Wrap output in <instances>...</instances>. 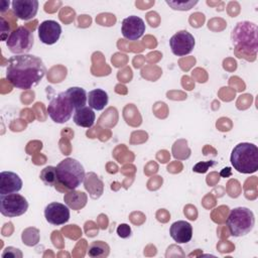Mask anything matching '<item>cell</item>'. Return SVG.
<instances>
[{"instance_id": "obj_1", "label": "cell", "mask_w": 258, "mask_h": 258, "mask_svg": "<svg viewBox=\"0 0 258 258\" xmlns=\"http://www.w3.org/2000/svg\"><path fill=\"white\" fill-rule=\"evenodd\" d=\"M46 73L42 59L33 54H16L8 59L6 80L15 88L28 90L39 84Z\"/></svg>"}, {"instance_id": "obj_2", "label": "cell", "mask_w": 258, "mask_h": 258, "mask_svg": "<svg viewBox=\"0 0 258 258\" xmlns=\"http://www.w3.org/2000/svg\"><path fill=\"white\" fill-rule=\"evenodd\" d=\"M230 161L240 173H253L258 169V147L249 142L237 144L231 153Z\"/></svg>"}, {"instance_id": "obj_3", "label": "cell", "mask_w": 258, "mask_h": 258, "mask_svg": "<svg viewBox=\"0 0 258 258\" xmlns=\"http://www.w3.org/2000/svg\"><path fill=\"white\" fill-rule=\"evenodd\" d=\"M257 25L250 21H240L232 31V42L237 50L246 54L256 55L257 45Z\"/></svg>"}, {"instance_id": "obj_4", "label": "cell", "mask_w": 258, "mask_h": 258, "mask_svg": "<svg viewBox=\"0 0 258 258\" xmlns=\"http://www.w3.org/2000/svg\"><path fill=\"white\" fill-rule=\"evenodd\" d=\"M58 183L69 189H76L85 178L84 166L75 158L67 157L56 165Z\"/></svg>"}, {"instance_id": "obj_5", "label": "cell", "mask_w": 258, "mask_h": 258, "mask_svg": "<svg viewBox=\"0 0 258 258\" xmlns=\"http://www.w3.org/2000/svg\"><path fill=\"white\" fill-rule=\"evenodd\" d=\"M226 224L231 236L242 237L250 233L254 228L255 216L250 209L237 207L231 210Z\"/></svg>"}, {"instance_id": "obj_6", "label": "cell", "mask_w": 258, "mask_h": 258, "mask_svg": "<svg viewBox=\"0 0 258 258\" xmlns=\"http://www.w3.org/2000/svg\"><path fill=\"white\" fill-rule=\"evenodd\" d=\"M74 110L75 108L66 92H61L53 97L47 106L48 116L53 122L58 124L68 122L72 118Z\"/></svg>"}, {"instance_id": "obj_7", "label": "cell", "mask_w": 258, "mask_h": 258, "mask_svg": "<svg viewBox=\"0 0 258 258\" xmlns=\"http://www.w3.org/2000/svg\"><path fill=\"white\" fill-rule=\"evenodd\" d=\"M34 43L33 33L24 26H18L9 34L6 40L8 49L16 54H27Z\"/></svg>"}, {"instance_id": "obj_8", "label": "cell", "mask_w": 258, "mask_h": 258, "mask_svg": "<svg viewBox=\"0 0 258 258\" xmlns=\"http://www.w3.org/2000/svg\"><path fill=\"white\" fill-rule=\"evenodd\" d=\"M28 209L27 200L17 194L0 195V212L4 217L15 218L26 213Z\"/></svg>"}, {"instance_id": "obj_9", "label": "cell", "mask_w": 258, "mask_h": 258, "mask_svg": "<svg viewBox=\"0 0 258 258\" xmlns=\"http://www.w3.org/2000/svg\"><path fill=\"white\" fill-rule=\"evenodd\" d=\"M169 45L174 55L183 56L192 51L196 40L191 33L186 30H180L170 37Z\"/></svg>"}, {"instance_id": "obj_10", "label": "cell", "mask_w": 258, "mask_h": 258, "mask_svg": "<svg viewBox=\"0 0 258 258\" xmlns=\"http://www.w3.org/2000/svg\"><path fill=\"white\" fill-rule=\"evenodd\" d=\"M70 209L67 205L52 202L48 204L44 209V217L45 220L53 225V226H60L66 224L70 220Z\"/></svg>"}, {"instance_id": "obj_11", "label": "cell", "mask_w": 258, "mask_h": 258, "mask_svg": "<svg viewBox=\"0 0 258 258\" xmlns=\"http://www.w3.org/2000/svg\"><path fill=\"white\" fill-rule=\"evenodd\" d=\"M121 32L124 38L128 40H137L145 32V23L139 16H128L122 21Z\"/></svg>"}, {"instance_id": "obj_12", "label": "cell", "mask_w": 258, "mask_h": 258, "mask_svg": "<svg viewBox=\"0 0 258 258\" xmlns=\"http://www.w3.org/2000/svg\"><path fill=\"white\" fill-rule=\"evenodd\" d=\"M38 37L40 41L44 44L51 45L54 44L60 37L61 26L55 20H44L42 21L37 28Z\"/></svg>"}, {"instance_id": "obj_13", "label": "cell", "mask_w": 258, "mask_h": 258, "mask_svg": "<svg viewBox=\"0 0 258 258\" xmlns=\"http://www.w3.org/2000/svg\"><path fill=\"white\" fill-rule=\"evenodd\" d=\"M11 8L14 15L21 20L32 19L38 11L37 0H13Z\"/></svg>"}, {"instance_id": "obj_14", "label": "cell", "mask_w": 258, "mask_h": 258, "mask_svg": "<svg viewBox=\"0 0 258 258\" xmlns=\"http://www.w3.org/2000/svg\"><path fill=\"white\" fill-rule=\"evenodd\" d=\"M23 182L20 176L13 171H1L0 173V195L18 192Z\"/></svg>"}, {"instance_id": "obj_15", "label": "cell", "mask_w": 258, "mask_h": 258, "mask_svg": "<svg viewBox=\"0 0 258 258\" xmlns=\"http://www.w3.org/2000/svg\"><path fill=\"white\" fill-rule=\"evenodd\" d=\"M170 237L178 244L187 243L192 238V227L186 221H176L169 228Z\"/></svg>"}, {"instance_id": "obj_16", "label": "cell", "mask_w": 258, "mask_h": 258, "mask_svg": "<svg viewBox=\"0 0 258 258\" xmlns=\"http://www.w3.org/2000/svg\"><path fill=\"white\" fill-rule=\"evenodd\" d=\"M84 186L94 200L99 199L104 191V183L94 172H88L84 178Z\"/></svg>"}, {"instance_id": "obj_17", "label": "cell", "mask_w": 258, "mask_h": 258, "mask_svg": "<svg viewBox=\"0 0 258 258\" xmlns=\"http://www.w3.org/2000/svg\"><path fill=\"white\" fill-rule=\"evenodd\" d=\"M96 115L92 108L85 106L76 110L74 114V122L76 125L84 128H90L94 125Z\"/></svg>"}, {"instance_id": "obj_18", "label": "cell", "mask_w": 258, "mask_h": 258, "mask_svg": "<svg viewBox=\"0 0 258 258\" xmlns=\"http://www.w3.org/2000/svg\"><path fill=\"white\" fill-rule=\"evenodd\" d=\"M109 97L107 92L102 89H94L88 94L89 107L96 111L103 110L108 105Z\"/></svg>"}, {"instance_id": "obj_19", "label": "cell", "mask_w": 258, "mask_h": 258, "mask_svg": "<svg viewBox=\"0 0 258 258\" xmlns=\"http://www.w3.org/2000/svg\"><path fill=\"white\" fill-rule=\"evenodd\" d=\"M63 201H64V204L69 208H71L75 211H79V210L83 209L86 206L87 201H88V197L83 191L71 189V191H69L64 195Z\"/></svg>"}, {"instance_id": "obj_20", "label": "cell", "mask_w": 258, "mask_h": 258, "mask_svg": "<svg viewBox=\"0 0 258 258\" xmlns=\"http://www.w3.org/2000/svg\"><path fill=\"white\" fill-rule=\"evenodd\" d=\"M64 92L70 98L75 110L86 106V103L88 101V94L85 89L81 87H71Z\"/></svg>"}, {"instance_id": "obj_21", "label": "cell", "mask_w": 258, "mask_h": 258, "mask_svg": "<svg viewBox=\"0 0 258 258\" xmlns=\"http://www.w3.org/2000/svg\"><path fill=\"white\" fill-rule=\"evenodd\" d=\"M87 253L92 258H105L110 254V247L106 242L94 241L89 245Z\"/></svg>"}, {"instance_id": "obj_22", "label": "cell", "mask_w": 258, "mask_h": 258, "mask_svg": "<svg viewBox=\"0 0 258 258\" xmlns=\"http://www.w3.org/2000/svg\"><path fill=\"white\" fill-rule=\"evenodd\" d=\"M40 179L42 182L47 185V186H54L56 182H58L57 179V172H56V167L48 165L44 167L39 174Z\"/></svg>"}, {"instance_id": "obj_23", "label": "cell", "mask_w": 258, "mask_h": 258, "mask_svg": "<svg viewBox=\"0 0 258 258\" xmlns=\"http://www.w3.org/2000/svg\"><path fill=\"white\" fill-rule=\"evenodd\" d=\"M165 3L174 10H189L196 4H198V1L197 0L196 1H168V0H166Z\"/></svg>"}, {"instance_id": "obj_24", "label": "cell", "mask_w": 258, "mask_h": 258, "mask_svg": "<svg viewBox=\"0 0 258 258\" xmlns=\"http://www.w3.org/2000/svg\"><path fill=\"white\" fill-rule=\"evenodd\" d=\"M216 164L215 160H208V161H200L198 162L194 167L192 170L195 172H199V173H204L206 172L210 167L214 166Z\"/></svg>"}, {"instance_id": "obj_25", "label": "cell", "mask_w": 258, "mask_h": 258, "mask_svg": "<svg viewBox=\"0 0 258 258\" xmlns=\"http://www.w3.org/2000/svg\"><path fill=\"white\" fill-rule=\"evenodd\" d=\"M118 236L122 239H127L131 236L132 234V230H131V227L128 225V224H120L118 227H117V230H116Z\"/></svg>"}, {"instance_id": "obj_26", "label": "cell", "mask_w": 258, "mask_h": 258, "mask_svg": "<svg viewBox=\"0 0 258 258\" xmlns=\"http://www.w3.org/2000/svg\"><path fill=\"white\" fill-rule=\"evenodd\" d=\"M0 21H1V40L4 41V40H7L8 38V34H10V27L9 25L7 24V22L5 21V19L3 18V16L0 17Z\"/></svg>"}, {"instance_id": "obj_27", "label": "cell", "mask_w": 258, "mask_h": 258, "mask_svg": "<svg viewBox=\"0 0 258 258\" xmlns=\"http://www.w3.org/2000/svg\"><path fill=\"white\" fill-rule=\"evenodd\" d=\"M22 257V253L19 251V249L13 248V247H7L4 252L2 253V257Z\"/></svg>"}, {"instance_id": "obj_28", "label": "cell", "mask_w": 258, "mask_h": 258, "mask_svg": "<svg viewBox=\"0 0 258 258\" xmlns=\"http://www.w3.org/2000/svg\"><path fill=\"white\" fill-rule=\"evenodd\" d=\"M9 1H6V0H3V1H1V7H0V12L1 13H3L4 11H6L7 10V8H8V6H9Z\"/></svg>"}]
</instances>
